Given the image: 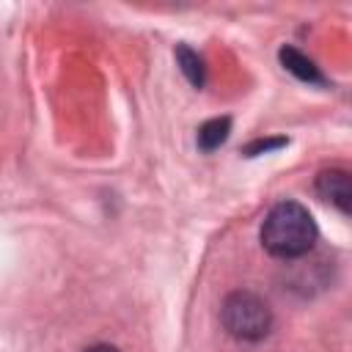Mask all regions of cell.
Returning <instances> with one entry per match:
<instances>
[{
  "mask_svg": "<svg viewBox=\"0 0 352 352\" xmlns=\"http://www.w3.org/2000/svg\"><path fill=\"white\" fill-rule=\"evenodd\" d=\"M316 242V223L297 201L275 204L261 223V245L275 258H300Z\"/></svg>",
  "mask_w": 352,
  "mask_h": 352,
  "instance_id": "obj_1",
  "label": "cell"
},
{
  "mask_svg": "<svg viewBox=\"0 0 352 352\" xmlns=\"http://www.w3.org/2000/svg\"><path fill=\"white\" fill-rule=\"evenodd\" d=\"M220 322L236 341H261L272 327V311L256 292L239 289L223 300Z\"/></svg>",
  "mask_w": 352,
  "mask_h": 352,
  "instance_id": "obj_2",
  "label": "cell"
},
{
  "mask_svg": "<svg viewBox=\"0 0 352 352\" xmlns=\"http://www.w3.org/2000/svg\"><path fill=\"white\" fill-rule=\"evenodd\" d=\"M316 192L319 198L330 201L333 206H338L344 214L349 212V204H352V184H349V173L346 170H322L316 176Z\"/></svg>",
  "mask_w": 352,
  "mask_h": 352,
  "instance_id": "obj_3",
  "label": "cell"
},
{
  "mask_svg": "<svg viewBox=\"0 0 352 352\" xmlns=\"http://www.w3.org/2000/svg\"><path fill=\"white\" fill-rule=\"evenodd\" d=\"M280 60H283V66H286L294 77H300V80H305V82H324V77H322V72L314 66V60L305 58L302 52H297L294 47H283V50H280Z\"/></svg>",
  "mask_w": 352,
  "mask_h": 352,
  "instance_id": "obj_4",
  "label": "cell"
},
{
  "mask_svg": "<svg viewBox=\"0 0 352 352\" xmlns=\"http://www.w3.org/2000/svg\"><path fill=\"white\" fill-rule=\"evenodd\" d=\"M228 129H231V121L228 118H212V121H206L198 129V146L204 151H214L228 138Z\"/></svg>",
  "mask_w": 352,
  "mask_h": 352,
  "instance_id": "obj_5",
  "label": "cell"
},
{
  "mask_svg": "<svg viewBox=\"0 0 352 352\" xmlns=\"http://www.w3.org/2000/svg\"><path fill=\"white\" fill-rule=\"evenodd\" d=\"M176 58H179L182 72L187 74V80H190L195 88H201V85H204V60L198 58V52H192L190 47H179V50H176Z\"/></svg>",
  "mask_w": 352,
  "mask_h": 352,
  "instance_id": "obj_6",
  "label": "cell"
},
{
  "mask_svg": "<svg viewBox=\"0 0 352 352\" xmlns=\"http://www.w3.org/2000/svg\"><path fill=\"white\" fill-rule=\"evenodd\" d=\"M85 352H118L116 346H110V344H96V346H88Z\"/></svg>",
  "mask_w": 352,
  "mask_h": 352,
  "instance_id": "obj_7",
  "label": "cell"
}]
</instances>
